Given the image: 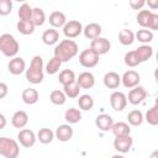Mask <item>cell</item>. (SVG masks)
Instances as JSON below:
<instances>
[{"instance_id":"obj_30","label":"cell","mask_w":158,"mask_h":158,"mask_svg":"<svg viewBox=\"0 0 158 158\" xmlns=\"http://www.w3.org/2000/svg\"><path fill=\"white\" fill-rule=\"evenodd\" d=\"M135 40H137L138 42H141L143 44H148L149 42L153 41V32L149 31V30H147V28L138 30L135 33Z\"/></svg>"},{"instance_id":"obj_36","label":"cell","mask_w":158,"mask_h":158,"mask_svg":"<svg viewBox=\"0 0 158 158\" xmlns=\"http://www.w3.org/2000/svg\"><path fill=\"white\" fill-rule=\"evenodd\" d=\"M127 121L131 126H141L143 122V114L139 110H132L127 115Z\"/></svg>"},{"instance_id":"obj_41","label":"cell","mask_w":158,"mask_h":158,"mask_svg":"<svg viewBox=\"0 0 158 158\" xmlns=\"http://www.w3.org/2000/svg\"><path fill=\"white\" fill-rule=\"evenodd\" d=\"M12 10L11 0H0V16H6Z\"/></svg>"},{"instance_id":"obj_10","label":"cell","mask_w":158,"mask_h":158,"mask_svg":"<svg viewBox=\"0 0 158 158\" xmlns=\"http://www.w3.org/2000/svg\"><path fill=\"white\" fill-rule=\"evenodd\" d=\"M127 98V101L132 105H138L141 102H143V100L147 98V91L143 86L141 85H137L135 88H132L128 93V96Z\"/></svg>"},{"instance_id":"obj_6","label":"cell","mask_w":158,"mask_h":158,"mask_svg":"<svg viewBox=\"0 0 158 158\" xmlns=\"http://www.w3.org/2000/svg\"><path fill=\"white\" fill-rule=\"evenodd\" d=\"M83 32V25L77 20L67 21V23L63 26V33L68 40L78 37Z\"/></svg>"},{"instance_id":"obj_4","label":"cell","mask_w":158,"mask_h":158,"mask_svg":"<svg viewBox=\"0 0 158 158\" xmlns=\"http://www.w3.org/2000/svg\"><path fill=\"white\" fill-rule=\"evenodd\" d=\"M20 154V146L17 141L9 137H0V156L5 158H17Z\"/></svg>"},{"instance_id":"obj_17","label":"cell","mask_w":158,"mask_h":158,"mask_svg":"<svg viewBox=\"0 0 158 158\" xmlns=\"http://www.w3.org/2000/svg\"><path fill=\"white\" fill-rule=\"evenodd\" d=\"M28 123V115L26 111L23 110H19L16 112H14L12 117H11V125L15 128H23Z\"/></svg>"},{"instance_id":"obj_39","label":"cell","mask_w":158,"mask_h":158,"mask_svg":"<svg viewBox=\"0 0 158 158\" xmlns=\"http://www.w3.org/2000/svg\"><path fill=\"white\" fill-rule=\"evenodd\" d=\"M60 65H62V62H60L59 59H57L56 57H53V58H51V59L48 60V63L46 64V68H44V69H46V73L49 74V75H53V74H56V73L59 72Z\"/></svg>"},{"instance_id":"obj_18","label":"cell","mask_w":158,"mask_h":158,"mask_svg":"<svg viewBox=\"0 0 158 158\" xmlns=\"http://www.w3.org/2000/svg\"><path fill=\"white\" fill-rule=\"evenodd\" d=\"M104 85L109 89H117L121 84V77L116 72H107L104 75Z\"/></svg>"},{"instance_id":"obj_8","label":"cell","mask_w":158,"mask_h":158,"mask_svg":"<svg viewBox=\"0 0 158 158\" xmlns=\"http://www.w3.org/2000/svg\"><path fill=\"white\" fill-rule=\"evenodd\" d=\"M90 48L100 57V56H102V54H106V53L110 51L111 43H110V41H109L107 38H105V37H98V38H95V40H93V41L90 42Z\"/></svg>"},{"instance_id":"obj_15","label":"cell","mask_w":158,"mask_h":158,"mask_svg":"<svg viewBox=\"0 0 158 158\" xmlns=\"http://www.w3.org/2000/svg\"><path fill=\"white\" fill-rule=\"evenodd\" d=\"M77 84L80 86V89H91L95 84V77L90 72H83L75 78Z\"/></svg>"},{"instance_id":"obj_44","label":"cell","mask_w":158,"mask_h":158,"mask_svg":"<svg viewBox=\"0 0 158 158\" xmlns=\"http://www.w3.org/2000/svg\"><path fill=\"white\" fill-rule=\"evenodd\" d=\"M7 93H9V88H7V85H6L5 83L0 81V100L4 99V98L7 95Z\"/></svg>"},{"instance_id":"obj_31","label":"cell","mask_w":158,"mask_h":158,"mask_svg":"<svg viewBox=\"0 0 158 158\" xmlns=\"http://www.w3.org/2000/svg\"><path fill=\"white\" fill-rule=\"evenodd\" d=\"M58 81L64 86L75 81V73L72 69H63L58 75Z\"/></svg>"},{"instance_id":"obj_13","label":"cell","mask_w":158,"mask_h":158,"mask_svg":"<svg viewBox=\"0 0 158 158\" xmlns=\"http://www.w3.org/2000/svg\"><path fill=\"white\" fill-rule=\"evenodd\" d=\"M7 70L12 75H20L26 70V62L22 57H14L7 64Z\"/></svg>"},{"instance_id":"obj_23","label":"cell","mask_w":158,"mask_h":158,"mask_svg":"<svg viewBox=\"0 0 158 158\" xmlns=\"http://www.w3.org/2000/svg\"><path fill=\"white\" fill-rule=\"evenodd\" d=\"M153 15H154V12H152L151 10H141V11L137 14V17H136L137 23H138L142 28H147V30H148Z\"/></svg>"},{"instance_id":"obj_20","label":"cell","mask_w":158,"mask_h":158,"mask_svg":"<svg viewBox=\"0 0 158 158\" xmlns=\"http://www.w3.org/2000/svg\"><path fill=\"white\" fill-rule=\"evenodd\" d=\"M48 22L52 26V28H59L67 23V17L62 11H53L49 15Z\"/></svg>"},{"instance_id":"obj_24","label":"cell","mask_w":158,"mask_h":158,"mask_svg":"<svg viewBox=\"0 0 158 158\" xmlns=\"http://www.w3.org/2000/svg\"><path fill=\"white\" fill-rule=\"evenodd\" d=\"M135 53L138 57L139 62L143 63V62L148 60L153 56V47L148 46V44H142V46H139V47H137L135 49Z\"/></svg>"},{"instance_id":"obj_19","label":"cell","mask_w":158,"mask_h":158,"mask_svg":"<svg viewBox=\"0 0 158 158\" xmlns=\"http://www.w3.org/2000/svg\"><path fill=\"white\" fill-rule=\"evenodd\" d=\"M101 26L99 25V23H96V22H91V23H89V25H86L85 27H83V33H84V36L86 37V38H89V40H95V38H98V37H100V35H101Z\"/></svg>"},{"instance_id":"obj_1","label":"cell","mask_w":158,"mask_h":158,"mask_svg":"<svg viewBox=\"0 0 158 158\" xmlns=\"http://www.w3.org/2000/svg\"><path fill=\"white\" fill-rule=\"evenodd\" d=\"M79 52L78 44L73 40H63L54 47V56L62 63H65L74 58Z\"/></svg>"},{"instance_id":"obj_33","label":"cell","mask_w":158,"mask_h":158,"mask_svg":"<svg viewBox=\"0 0 158 158\" xmlns=\"http://www.w3.org/2000/svg\"><path fill=\"white\" fill-rule=\"evenodd\" d=\"M78 105L80 107V110H84V111H89L93 109L94 106V99L91 95L89 94H83L79 96L78 99Z\"/></svg>"},{"instance_id":"obj_14","label":"cell","mask_w":158,"mask_h":158,"mask_svg":"<svg viewBox=\"0 0 158 158\" xmlns=\"http://www.w3.org/2000/svg\"><path fill=\"white\" fill-rule=\"evenodd\" d=\"M73 128L70 125L64 123V125H59L54 132V138H57L60 142H68L72 139L73 137Z\"/></svg>"},{"instance_id":"obj_32","label":"cell","mask_w":158,"mask_h":158,"mask_svg":"<svg viewBox=\"0 0 158 158\" xmlns=\"http://www.w3.org/2000/svg\"><path fill=\"white\" fill-rule=\"evenodd\" d=\"M80 86L77 84V81H73L68 85H64L63 86V93L67 98H70V99H75L79 96V93H80Z\"/></svg>"},{"instance_id":"obj_37","label":"cell","mask_w":158,"mask_h":158,"mask_svg":"<svg viewBox=\"0 0 158 158\" xmlns=\"http://www.w3.org/2000/svg\"><path fill=\"white\" fill-rule=\"evenodd\" d=\"M17 15H19L20 21H31V16H32V7H31L27 2H23V4L19 7Z\"/></svg>"},{"instance_id":"obj_2","label":"cell","mask_w":158,"mask_h":158,"mask_svg":"<svg viewBox=\"0 0 158 158\" xmlns=\"http://www.w3.org/2000/svg\"><path fill=\"white\" fill-rule=\"evenodd\" d=\"M26 79L31 84H40L43 80V59L41 56H33L30 67L25 70Z\"/></svg>"},{"instance_id":"obj_9","label":"cell","mask_w":158,"mask_h":158,"mask_svg":"<svg viewBox=\"0 0 158 158\" xmlns=\"http://www.w3.org/2000/svg\"><path fill=\"white\" fill-rule=\"evenodd\" d=\"M139 81H141V77H139L138 72H136L133 69L125 72L123 75L121 77V83L127 89H132V88L137 86L139 84Z\"/></svg>"},{"instance_id":"obj_38","label":"cell","mask_w":158,"mask_h":158,"mask_svg":"<svg viewBox=\"0 0 158 158\" xmlns=\"http://www.w3.org/2000/svg\"><path fill=\"white\" fill-rule=\"evenodd\" d=\"M16 28L21 35H25V36L32 35L35 32V26L32 25L31 21H20L19 20V22L16 25Z\"/></svg>"},{"instance_id":"obj_47","label":"cell","mask_w":158,"mask_h":158,"mask_svg":"<svg viewBox=\"0 0 158 158\" xmlns=\"http://www.w3.org/2000/svg\"><path fill=\"white\" fill-rule=\"evenodd\" d=\"M149 158H158V151H153V153L151 154Z\"/></svg>"},{"instance_id":"obj_42","label":"cell","mask_w":158,"mask_h":158,"mask_svg":"<svg viewBox=\"0 0 158 158\" xmlns=\"http://www.w3.org/2000/svg\"><path fill=\"white\" fill-rule=\"evenodd\" d=\"M144 5H146L144 0H130V6L133 10H141Z\"/></svg>"},{"instance_id":"obj_11","label":"cell","mask_w":158,"mask_h":158,"mask_svg":"<svg viewBox=\"0 0 158 158\" xmlns=\"http://www.w3.org/2000/svg\"><path fill=\"white\" fill-rule=\"evenodd\" d=\"M110 105L115 111H122L127 106V98L122 91H114L110 95Z\"/></svg>"},{"instance_id":"obj_48","label":"cell","mask_w":158,"mask_h":158,"mask_svg":"<svg viewBox=\"0 0 158 158\" xmlns=\"http://www.w3.org/2000/svg\"><path fill=\"white\" fill-rule=\"evenodd\" d=\"M111 158H125L123 156H121V154H115V156H112Z\"/></svg>"},{"instance_id":"obj_35","label":"cell","mask_w":158,"mask_h":158,"mask_svg":"<svg viewBox=\"0 0 158 158\" xmlns=\"http://www.w3.org/2000/svg\"><path fill=\"white\" fill-rule=\"evenodd\" d=\"M49 100H51V102L53 104V105H58V106H60V105H64L65 104V101H67V96L64 95V93H63V90H52L51 91V94H49Z\"/></svg>"},{"instance_id":"obj_28","label":"cell","mask_w":158,"mask_h":158,"mask_svg":"<svg viewBox=\"0 0 158 158\" xmlns=\"http://www.w3.org/2000/svg\"><path fill=\"white\" fill-rule=\"evenodd\" d=\"M118 41L123 46H131L135 42V33L128 28H122L118 32Z\"/></svg>"},{"instance_id":"obj_7","label":"cell","mask_w":158,"mask_h":158,"mask_svg":"<svg viewBox=\"0 0 158 158\" xmlns=\"http://www.w3.org/2000/svg\"><path fill=\"white\" fill-rule=\"evenodd\" d=\"M17 141L20 142V144L22 147L30 148V147L35 146V143L37 141V137H36V133L32 130H30V128H22L17 133Z\"/></svg>"},{"instance_id":"obj_40","label":"cell","mask_w":158,"mask_h":158,"mask_svg":"<svg viewBox=\"0 0 158 158\" xmlns=\"http://www.w3.org/2000/svg\"><path fill=\"white\" fill-rule=\"evenodd\" d=\"M123 60H125V64H126L127 67H131V68H135V67H137L138 64H141V62H139L138 57L136 56L135 51H130V52H127V53L125 54Z\"/></svg>"},{"instance_id":"obj_16","label":"cell","mask_w":158,"mask_h":158,"mask_svg":"<svg viewBox=\"0 0 158 158\" xmlns=\"http://www.w3.org/2000/svg\"><path fill=\"white\" fill-rule=\"evenodd\" d=\"M95 125L100 131L107 132L111 131V127L114 125V118L109 114H100L95 118Z\"/></svg>"},{"instance_id":"obj_3","label":"cell","mask_w":158,"mask_h":158,"mask_svg":"<svg viewBox=\"0 0 158 158\" xmlns=\"http://www.w3.org/2000/svg\"><path fill=\"white\" fill-rule=\"evenodd\" d=\"M20 44L16 41V38L11 33H2L0 35V52L9 58L16 57L19 53Z\"/></svg>"},{"instance_id":"obj_34","label":"cell","mask_w":158,"mask_h":158,"mask_svg":"<svg viewBox=\"0 0 158 158\" xmlns=\"http://www.w3.org/2000/svg\"><path fill=\"white\" fill-rule=\"evenodd\" d=\"M143 120H146L152 126H157L158 125V106H157V104L147 110L146 115L143 116Z\"/></svg>"},{"instance_id":"obj_27","label":"cell","mask_w":158,"mask_h":158,"mask_svg":"<svg viewBox=\"0 0 158 158\" xmlns=\"http://www.w3.org/2000/svg\"><path fill=\"white\" fill-rule=\"evenodd\" d=\"M64 118L65 121L68 122V125H74V123H78L80 120H81V112L80 110L75 109V107H70L65 111L64 114Z\"/></svg>"},{"instance_id":"obj_43","label":"cell","mask_w":158,"mask_h":158,"mask_svg":"<svg viewBox=\"0 0 158 158\" xmlns=\"http://www.w3.org/2000/svg\"><path fill=\"white\" fill-rule=\"evenodd\" d=\"M148 30H149V31H156V30H158V15H157V14L153 15Z\"/></svg>"},{"instance_id":"obj_5","label":"cell","mask_w":158,"mask_h":158,"mask_svg":"<svg viewBox=\"0 0 158 158\" xmlns=\"http://www.w3.org/2000/svg\"><path fill=\"white\" fill-rule=\"evenodd\" d=\"M79 63L84 68H94L99 63V56L89 47L80 52L79 54Z\"/></svg>"},{"instance_id":"obj_45","label":"cell","mask_w":158,"mask_h":158,"mask_svg":"<svg viewBox=\"0 0 158 158\" xmlns=\"http://www.w3.org/2000/svg\"><path fill=\"white\" fill-rule=\"evenodd\" d=\"M5 126H6V117L0 112V130L5 128Z\"/></svg>"},{"instance_id":"obj_26","label":"cell","mask_w":158,"mask_h":158,"mask_svg":"<svg viewBox=\"0 0 158 158\" xmlns=\"http://www.w3.org/2000/svg\"><path fill=\"white\" fill-rule=\"evenodd\" d=\"M31 22L35 27L42 26L46 22V14L41 7H32V16H31Z\"/></svg>"},{"instance_id":"obj_22","label":"cell","mask_w":158,"mask_h":158,"mask_svg":"<svg viewBox=\"0 0 158 158\" xmlns=\"http://www.w3.org/2000/svg\"><path fill=\"white\" fill-rule=\"evenodd\" d=\"M59 41V32L56 28H48L42 33V42L47 46L56 44Z\"/></svg>"},{"instance_id":"obj_29","label":"cell","mask_w":158,"mask_h":158,"mask_svg":"<svg viewBox=\"0 0 158 158\" xmlns=\"http://www.w3.org/2000/svg\"><path fill=\"white\" fill-rule=\"evenodd\" d=\"M36 137H37V139L41 142V143H43V144H48V143H51L53 139H54V132L51 130V128H41L38 132H37V135H36Z\"/></svg>"},{"instance_id":"obj_25","label":"cell","mask_w":158,"mask_h":158,"mask_svg":"<svg viewBox=\"0 0 158 158\" xmlns=\"http://www.w3.org/2000/svg\"><path fill=\"white\" fill-rule=\"evenodd\" d=\"M21 98H22V101H23L25 104H27V105H33V104H36V102L38 101L40 94H38V91H37L36 89H33V88H27V89H25V90L22 91Z\"/></svg>"},{"instance_id":"obj_21","label":"cell","mask_w":158,"mask_h":158,"mask_svg":"<svg viewBox=\"0 0 158 158\" xmlns=\"http://www.w3.org/2000/svg\"><path fill=\"white\" fill-rule=\"evenodd\" d=\"M111 132L115 135V137H121V136H128L131 133V127L127 122L120 121V122H114L111 127Z\"/></svg>"},{"instance_id":"obj_46","label":"cell","mask_w":158,"mask_h":158,"mask_svg":"<svg viewBox=\"0 0 158 158\" xmlns=\"http://www.w3.org/2000/svg\"><path fill=\"white\" fill-rule=\"evenodd\" d=\"M146 4H148V6H149L152 10H154V9L158 7V0H156V1H151V0H148V2H146Z\"/></svg>"},{"instance_id":"obj_12","label":"cell","mask_w":158,"mask_h":158,"mask_svg":"<svg viewBox=\"0 0 158 158\" xmlns=\"http://www.w3.org/2000/svg\"><path fill=\"white\" fill-rule=\"evenodd\" d=\"M133 144V138L128 135V136H121V137H116L114 139V148L120 152V153H127L130 152V149L132 148Z\"/></svg>"}]
</instances>
